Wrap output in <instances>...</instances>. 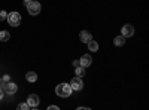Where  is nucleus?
Wrapping results in <instances>:
<instances>
[{
    "label": "nucleus",
    "mask_w": 149,
    "mask_h": 110,
    "mask_svg": "<svg viewBox=\"0 0 149 110\" xmlns=\"http://www.w3.org/2000/svg\"><path fill=\"white\" fill-rule=\"evenodd\" d=\"M55 92H57V95H60V97H63V98H66V97H69L73 91H72V88H70V85H69V83H60V85H57Z\"/></svg>",
    "instance_id": "f257e3e1"
},
{
    "label": "nucleus",
    "mask_w": 149,
    "mask_h": 110,
    "mask_svg": "<svg viewBox=\"0 0 149 110\" xmlns=\"http://www.w3.org/2000/svg\"><path fill=\"white\" fill-rule=\"evenodd\" d=\"M6 19H8V22L10 24L12 27H18L21 24V15L18 14V12H10Z\"/></svg>",
    "instance_id": "f03ea898"
},
{
    "label": "nucleus",
    "mask_w": 149,
    "mask_h": 110,
    "mask_svg": "<svg viewBox=\"0 0 149 110\" xmlns=\"http://www.w3.org/2000/svg\"><path fill=\"white\" fill-rule=\"evenodd\" d=\"M27 6V10H29V14L30 15H37L40 12V3L39 2H34V0H31V2L26 3Z\"/></svg>",
    "instance_id": "7ed1b4c3"
},
{
    "label": "nucleus",
    "mask_w": 149,
    "mask_h": 110,
    "mask_svg": "<svg viewBox=\"0 0 149 110\" xmlns=\"http://www.w3.org/2000/svg\"><path fill=\"white\" fill-rule=\"evenodd\" d=\"M2 89L5 91V94H15L18 91V86L15 83H12V82H8V83L2 85Z\"/></svg>",
    "instance_id": "20e7f679"
},
{
    "label": "nucleus",
    "mask_w": 149,
    "mask_h": 110,
    "mask_svg": "<svg viewBox=\"0 0 149 110\" xmlns=\"http://www.w3.org/2000/svg\"><path fill=\"white\" fill-rule=\"evenodd\" d=\"M70 88H72V91H81V89L84 88V83H82L81 77H74V79H72V82H70Z\"/></svg>",
    "instance_id": "39448f33"
},
{
    "label": "nucleus",
    "mask_w": 149,
    "mask_h": 110,
    "mask_svg": "<svg viewBox=\"0 0 149 110\" xmlns=\"http://www.w3.org/2000/svg\"><path fill=\"white\" fill-rule=\"evenodd\" d=\"M39 97H37L36 94H31V95H29V98H27V104L30 106V107H37L39 106Z\"/></svg>",
    "instance_id": "423d86ee"
},
{
    "label": "nucleus",
    "mask_w": 149,
    "mask_h": 110,
    "mask_svg": "<svg viewBox=\"0 0 149 110\" xmlns=\"http://www.w3.org/2000/svg\"><path fill=\"white\" fill-rule=\"evenodd\" d=\"M121 31H122V37H130V36L134 34V27H133V26H128V24H127V26L122 27Z\"/></svg>",
    "instance_id": "0eeeda50"
},
{
    "label": "nucleus",
    "mask_w": 149,
    "mask_h": 110,
    "mask_svg": "<svg viewBox=\"0 0 149 110\" xmlns=\"http://www.w3.org/2000/svg\"><path fill=\"white\" fill-rule=\"evenodd\" d=\"M91 63H93V59H91L90 55H82V57H81V61H79L81 67H90Z\"/></svg>",
    "instance_id": "6e6552de"
},
{
    "label": "nucleus",
    "mask_w": 149,
    "mask_h": 110,
    "mask_svg": "<svg viewBox=\"0 0 149 110\" xmlns=\"http://www.w3.org/2000/svg\"><path fill=\"white\" fill-rule=\"evenodd\" d=\"M79 39H81L84 43H88V42H91V40H93L91 34H90L88 31H81V34H79Z\"/></svg>",
    "instance_id": "1a4fd4ad"
},
{
    "label": "nucleus",
    "mask_w": 149,
    "mask_h": 110,
    "mask_svg": "<svg viewBox=\"0 0 149 110\" xmlns=\"http://www.w3.org/2000/svg\"><path fill=\"white\" fill-rule=\"evenodd\" d=\"M26 79L29 80V82H36L37 80V75L34 71H29L27 75H26Z\"/></svg>",
    "instance_id": "9d476101"
},
{
    "label": "nucleus",
    "mask_w": 149,
    "mask_h": 110,
    "mask_svg": "<svg viewBox=\"0 0 149 110\" xmlns=\"http://www.w3.org/2000/svg\"><path fill=\"white\" fill-rule=\"evenodd\" d=\"M10 39V34H9V31H0V40L2 42H8Z\"/></svg>",
    "instance_id": "9b49d317"
},
{
    "label": "nucleus",
    "mask_w": 149,
    "mask_h": 110,
    "mask_svg": "<svg viewBox=\"0 0 149 110\" xmlns=\"http://www.w3.org/2000/svg\"><path fill=\"white\" fill-rule=\"evenodd\" d=\"M113 43H115L116 46H122L124 43H125V37H122V36H118V37L113 39Z\"/></svg>",
    "instance_id": "f8f14e48"
},
{
    "label": "nucleus",
    "mask_w": 149,
    "mask_h": 110,
    "mask_svg": "<svg viewBox=\"0 0 149 110\" xmlns=\"http://www.w3.org/2000/svg\"><path fill=\"white\" fill-rule=\"evenodd\" d=\"M85 75V67H76V77H84Z\"/></svg>",
    "instance_id": "ddd939ff"
},
{
    "label": "nucleus",
    "mask_w": 149,
    "mask_h": 110,
    "mask_svg": "<svg viewBox=\"0 0 149 110\" xmlns=\"http://www.w3.org/2000/svg\"><path fill=\"white\" fill-rule=\"evenodd\" d=\"M88 48H90V51H93V52H95L97 49H98V45L94 42V40H91V42H88Z\"/></svg>",
    "instance_id": "4468645a"
},
{
    "label": "nucleus",
    "mask_w": 149,
    "mask_h": 110,
    "mask_svg": "<svg viewBox=\"0 0 149 110\" xmlns=\"http://www.w3.org/2000/svg\"><path fill=\"white\" fill-rule=\"evenodd\" d=\"M17 110H30V106L27 103H21V104H18Z\"/></svg>",
    "instance_id": "2eb2a0df"
},
{
    "label": "nucleus",
    "mask_w": 149,
    "mask_h": 110,
    "mask_svg": "<svg viewBox=\"0 0 149 110\" xmlns=\"http://www.w3.org/2000/svg\"><path fill=\"white\" fill-rule=\"evenodd\" d=\"M6 18H8V14L5 10H0V21H5Z\"/></svg>",
    "instance_id": "dca6fc26"
},
{
    "label": "nucleus",
    "mask_w": 149,
    "mask_h": 110,
    "mask_svg": "<svg viewBox=\"0 0 149 110\" xmlns=\"http://www.w3.org/2000/svg\"><path fill=\"white\" fill-rule=\"evenodd\" d=\"M2 82H3V83H8V82H10V77L6 75V76H3V77H2Z\"/></svg>",
    "instance_id": "f3484780"
},
{
    "label": "nucleus",
    "mask_w": 149,
    "mask_h": 110,
    "mask_svg": "<svg viewBox=\"0 0 149 110\" xmlns=\"http://www.w3.org/2000/svg\"><path fill=\"white\" fill-rule=\"evenodd\" d=\"M46 110H60V109H58L57 106H49V107H48Z\"/></svg>",
    "instance_id": "a211bd4d"
},
{
    "label": "nucleus",
    "mask_w": 149,
    "mask_h": 110,
    "mask_svg": "<svg viewBox=\"0 0 149 110\" xmlns=\"http://www.w3.org/2000/svg\"><path fill=\"white\" fill-rule=\"evenodd\" d=\"M3 95H5V91H3L2 88H0V100H2V98H3Z\"/></svg>",
    "instance_id": "6ab92c4d"
},
{
    "label": "nucleus",
    "mask_w": 149,
    "mask_h": 110,
    "mask_svg": "<svg viewBox=\"0 0 149 110\" xmlns=\"http://www.w3.org/2000/svg\"><path fill=\"white\" fill-rule=\"evenodd\" d=\"M73 66H74V67H79L81 64H79V61H76V59H74V61H73Z\"/></svg>",
    "instance_id": "aec40b11"
},
{
    "label": "nucleus",
    "mask_w": 149,
    "mask_h": 110,
    "mask_svg": "<svg viewBox=\"0 0 149 110\" xmlns=\"http://www.w3.org/2000/svg\"><path fill=\"white\" fill-rule=\"evenodd\" d=\"M76 110H91V109H88V107H78Z\"/></svg>",
    "instance_id": "412c9836"
},
{
    "label": "nucleus",
    "mask_w": 149,
    "mask_h": 110,
    "mask_svg": "<svg viewBox=\"0 0 149 110\" xmlns=\"http://www.w3.org/2000/svg\"><path fill=\"white\" fill-rule=\"evenodd\" d=\"M2 85H3V82H2V79H0V88H2Z\"/></svg>",
    "instance_id": "4be33fe9"
},
{
    "label": "nucleus",
    "mask_w": 149,
    "mask_h": 110,
    "mask_svg": "<svg viewBox=\"0 0 149 110\" xmlns=\"http://www.w3.org/2000/svg\"><path fill=\"white\" fill-rule=\"evenodd\" d=\"M24 2H26V3H29V2H31V0H24Z\"/></svg>",
    "instance_id": "5701e85b"
},
{
    "label": "nucleus",
    "mask_w": 149,
    "mask_h": 110,
    "mask_svg": "<svg viewBox=\"0 0 149 110\" xmlns=\"http://www.w3.org/2000/svg\"><path fill=\"white\" fill-rule=\"evenodd\" d=\"M33 110H37V109H36V107H33Z\"/></svg>",
    "instance_id": "b1692460"
}]
</instances>
